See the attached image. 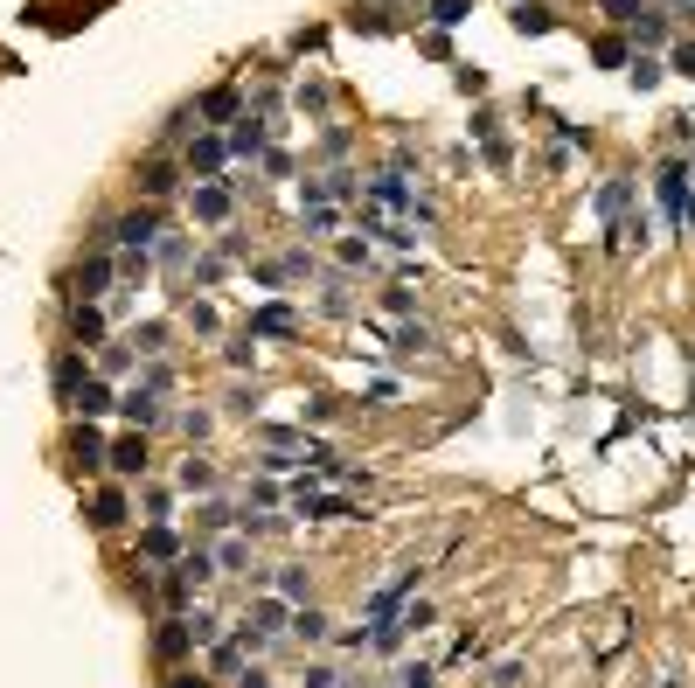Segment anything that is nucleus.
I'll return each mask as SVG.
<instances>
[{"mask_svg": "<svg viewBox=\"0 0 695 688\" xmlns=\"http://www.w3.org/2000/svg\"><path fill=\"white\" fill-rule=\"evenodd\" d=\"M515 28H522V35H550L556 14L543 7V0H522V7H515Z\"/></svg>", "mask_w": 695, "mask_h": 688, "instance_id": "nucleus-18", "label": "nucleus"}, {"mask_svg": "<svg viewBox=\"0 0 695 688\" xmlns=\"http://www.w3.org/2000/svg\"><path fill=\"white\" fill-rule=\"evenodd\" d=\"M167 688H209V675H167Z\"/></svg>", "mask_w": 695, "mask_h": 688, "instance_id": "nucleus-37", "label": "nucleus"}, {"mask_svg": "<svg viewBox=\"0 0 695 688\" xmlns=\"http://www.w3.org/2000/svg\"><path fill=\"white\" fill-rule=\"evenodd\" d=\"M195 216H202V223H223V216H230V188H209V181H202V188H195Z\"/></svg>", "mask_w": 695, "mask_h": 688, "instance_id": "nucleus-17", "label": "nucleus"}, {"mask_svg": "<svg viewBox=\"0 0 695 688\" xmlns=\"http://www.w3.org/2000/svg\"><path fill=\"white\" fill-rule=\"evenodd\" d=\"M70 404H77V417H105V411H119V397H112V383H105V376H84V390H77Z\"/></svg>", "mask_w": 695, "mask_h": 688, "instance_id": "nucleus-11", "label": "nucleus"}, {"mask_svg": "<svg viewBox=\"0 0 695 688\" xmlns=\"http://www.w3.org/2000/svg\"><path fill=\"white\" fill-rule=\"evenodd\" d=\"M383 306H390V313H411V306H417V292H411V285H404V278H397V285L383 292Z\"/></svg>", "mask_w": 695, "mask_h": 688, "instance_id": "nucleus-32", "label": "nucleus"}, {"mask_svg": "<svg viewBox=\"0 0 695 688\" xmlns=\"http://www.w3.org/2000/svg\"><path fill=\"white\" fill-rule=\"evenodd\" d=\"M188 647H195V626H188V619H160V633H153V654H160V661L174 668V661H181Z\"/></svg>", "mask_w": 695, "mask_h": 688, "instance_id": "nucleus-8", "label": "nucleus"}, {"mask_svg": "<svg viewBox=\"0 0 695 688\" xmlns=\"http://www.w3.org/2000/svg\"><path fill=\"white\" fill-rule=\"evenodd\" d=\"M230 153H237V160L265 153V119H237V126H230Z\"/></svg>", "mask_w": 695, "mask_h": 688, "instance_id": "nucleus-15", "label": "nucleus"}, {"mask_svg": "<svg viewBox=\"0 0 695 688\" xmlns=\"http://www.w3.org/2000/svg\"><path fill=\"white\" fill-rule=\"evenodd\" d=\"M292 501H299V515H306V522H348V515H362L348 494H320V487H306V480L292 487Z\"/></svg>", "mask_w": 695, "mask_h": 688, "instance_id": "nucleus-3", "label": "nucleus"}, {"mask_svg": "<svg viewBox=\"0 0 695 688\" xmlns=\"http://www.w3.org/2000/svg\"><path fill=\"white\" fill-rule=\"evenodd\" d=\"M105 452H112V445H105V431H98V424L84 417V424L70 431V459H77V466L91 473V466H105Z\"/></svg>", "mask_w": 695, "mask_h": 688, "instance_id": "nucleus-7", "label": "nucleus"}, {"mask_svg": "<svg viewBox=\"0 0 695 688\" xmlns=\"http://www.w3.org/2000/svg\"><path fill=\"white\" fill-rule=\"evenodd\" d=\"M105 278H112V258H91V265L77 272V292H84V299H98V292H105Z\"/></svg>", "mask_w": 695, "mask_h": 688, "instance_id": "nucleus-21", "label": "nucleus"}, {"mask_svg": "<svg viewBox=\"0 0 695 688\" xmlns=\"http://www.w3.org/2000/svg\"><path fill=\"white\" fill-rule=\"evenodd\" d=\"M272 584H278V598H306V570H278Z\"/></svg>", "mask_w": 695, "mask_h": 688, "instance_id": "nucleus-31", "label": "nucleus"}, {"mask_svg": "<svg viewBox=\"0 0 695 688\" xmlns=\"http://www.w3.org/2000/svg\"><path fill=\"white\" fill-rule=\"evenodd\" d=\"M633 42H668V21H661V14H640V21H633Z\"/></svg>", "mask_w": 695, "mask_h": 688, "instance_id": "nucleus-28", "label": "nucleus"}, {"mask_svg": "<svg viewBox=\"0 0 695 688\" xmlns=\"http://www.w3.org/2000/svg\"><path fill=\"white\" fill-rule=\"evenodd\" d=\"M626 195H633L626 181H605V188H598V216H619V209H626Z\"/></svg>", "mask_w": 695, "mask_h": 688, "instance_id": "nucleus-27", "label": "nucleus"}, {"mask_svg": "<svg viewBox=\"0 0 695 688\" xmlns=\"http://www.w3.org/2000/svg\"><path fill=\"white\" fill-rule=\"evenodd\" d=\"M244 556H251L244 543H223V550H216V577H223V570H244Z\"/></svg>", "mask_w": 695, "mask_h": 688, "instance_id": "nucleus-33", "label": "nucleus"}, {"mask_svg": "<svg viewBox=\"0 0 695 688\" xmlns=\"http://www.w3.org/2000/svg\"><path fill=\"white\" fill-rule=\"evenodd\" d=\"M181 487H216V466H209V459H188V466H181Z\"/></svg>", "mask_w": 695, "mask_h": 688, "instance_id": "nucleus-29", "label": "nucleus"}, {"mask_svg": "<svg viewBox=\"0 0 695 688\" xmlns=\"http://www.w3.org/2000/svg\"><path fill=\"white\" fill-rule=\"evenodd\" d=\"M591 56H598V63H605V70H619V63H633V56H626V42H619V35H605V42H591Z\"/></svg>", "mask_w": 695, "mask_h": 688, "instance_id": "nucleus-25", "label": "nucleus"}, {"mask_svg": "<svg viewBox=\"0 0 695 688\" xmlns=\"http://www.w3.org/2000/svg\"><path fill=\"white\" fill-rule=\"evenodd\" d=\"M626 77H633L640 91H654V84H661V63H654V56H633V63H626Z\"/></svg>", "mask_w": 695, "mask_h": 688, "instance_id": "nucleus-26", "label": "nucleus"}, {"mask_svg": "<svg viewBox=\"0 0 695 688\" xmlns=\"http://www.w3.org/2000/svg\"><path fill=\"white\" fill-rule=\"evenodd\" d=\"M139 195H146V202L174 195V167H167V160H146V167H139Z\"/></svg>", "mask_w": 695, "mask_h": 688, "instance_id": "nucleus-16", "label": "nucleus"}, {"mask_svg": "<svg viewBox=\"0 0 695 688\" xmlns=\"http://www.w3.org/2000/svg\"><path fill=\"white\" fill-rule=\"evenodd\" d=\"M466 14H473V0H431V21H438V28H459Z\"/></svg>", "mask_w": 695, "mask_h": 688, "instance_id": "nucleus-24", "label": "nucleus"}, {"mask_svg": "<svg viewBox=\"0 0 695 688\" xmlns=\"http://www.w3.org/2000/svg\"><path fill=\"white\" fill-rule=\"evenodd\" d=\"M251 626H258L265 640H272V633H285V605H278V598H258V605H251Z\"/></svg>", "mask_w": 695, "mask_h": 688, "instance_id": "nucleus-20", "label": "nucleus"}, {"mask_svg": "<svg viewBox=\"0 0 695 688\" xmlns=\"http://www.w3.org/2000/svg\"><path fill=\"white\" fill-rule=\"evenodd\" d=\"M188 584H195L188 570H167V577H160V598H167V605H181V598H188Z\"/></svg>", "mask_w": 695, "mask_h": 688, "instance_id": "nucleus-30", "label": "nucleus"}, {"mask_svg": "<svg viewBox=\"0 0 695 688\" xmlns=\"http://www.w3.org/2000/svg\"><path fill=\"white\" fill-rule=\"evenodd\" d=\"M112 244H126V251H153L160 244V209L146 202V209H126L119 223H112Z\"/></svg>", "mask_w": 695, "mask_h": 688, "instance_id": "nucleus-2", "label": "nucleus"}, {"mask_svg": "<svg viewBox=\"0 0 695 688\" xmlns=\"http://www.w3.org/2000/svg\"><path fill=\"white\" fill-rule=\"evenodd\" d=\"M119 411L133 417V424H153V417H160V404H153V390H139V383H133V390L119 397Z\"/></svg>", "mask_w": 695, "mask_h": 688, "instance_id": "nucleus-19", "label": "nucleus"}, {"mask_svg": "<svg viewBox=\"0 0 695 688\" xmlns=\"http://www.w3.org/2000/svg\"><path fill=\"white\" fill-rule=\"evenodd\" d=\"M362 209H376V216H424V202L404 188V174H376V181H362Z\"/></svg>", "mask_w": 695, "mask_h": 688, "instance_id": "nucleus-1", "label": "nucleus"}, {"mask_svg": "<svg viewBox=\"0 0 695 688\" xmlns=\"http://www.w3.org/2000/svg\"><path fill=\"white\" fill-rule=\"evenodd\" d=\"M70 341H84V348H98V341H105V313H98L91 299H77V306H70Z\"/></svg>", "mask_w": 695, "mask_h": 688, "instance_id": "nucleus-12", "label": "nucleus"}, {"mask_svg": "<svg viewBox=\"0 0 695 688\" xmlns=\"http://www.w3.org/2000/svg\"><path fill=\"white\" fill-rule=\"evenodd\" d=\"M292 633H299V640H327V612H313V605L292 612Z\"/></svg>", "mask_w": 695, "mask_h": 688, "instance_id": "nucleus-23", "label": "nucleus"}, {"mask_svg": "<svg viewBox=\"0 0 695 688\" xmlns=\"http://www.w3.org/2000/svg\"><path fill=\"white\" fill-rule=\"evenodd\" d=\"M661 209H668L675 223H689V167H682V160L661 167Z\"/></svg>", "mask_w": 695, "mask_h": 688, "instance_id": "nucleus-4", "label": "nucleus"}, {"mask_svg": "<svg viewBox=\"0 0 695 688\" xmlns=\"http://www.w3.org/2000/svg\"><path fill=\"white\" fill-rule=\"evenodd\" d=\"M675 70H682V77H695V42H682V49H675Z\"/></svg>", "mask_w": 695, "mask_h": 688, "instance_id": "nucleus-35", "label": "nucleus"}, {"mask_svg": "<svg viewBox=\"0 0 695 688\" xmlns=\"http://www.w3.org/2000/svg\"><path fill=\"white\" fill-rule=\"evenodd\" d=\"M292 327H299V313H292L285 299H272V306L251 313V341H258V334H292Z\"/></svg>", "mask_w": 695, "mask_h": 688, "instance_id": "nucleus-13", "label": "nucleus"}, {"mask_svg": "<svg viewBox=\"0 0 695 688\" xmlns=\"http://www.w3.org/2000/svg\"><path fill=\"white\" fill-rule=\"evenodd\" d=\"M174 550H181V543H174V529H167V522H153V529L139 536V556H174Z\"/></svg>", "mask_w": 695, "mask_h": 688, "instance_id": "nucleus-22", "label": "nucleus"}, {"mask_svg": "<svg viewBox=\"0 0 695 688\" xmlns=\"http://www.w3.org/2000/svg\"><path fill=\"white\" fill-rule=\"evenodd\" d=\"M105 466H112V473H119V480H139V473H146V438H119V445H112V452H105Z\"/></svg>", "mask_w": 695, "mask_h": 688, "instance_id": "nucleus-10", "label": "nucleus"}, {"mask_svg": "<svg viewBox=\"0 0 695 688\" xmlns=\"http://www.w3.org/2000/svg\"><path fill=\"white\" fill-rule=\"evenodd\" d=\"M126 362H133V355H126V348H98V369H105V376H119V369H126Z\"/></svg>", "mask_w": 695, "mask_h": 688, "instance_id": "nucleus-34", "label": "nucleus"}, {"mask_svg": "<svg viewBox=\"0 0 695 688\" xmlns=\"http://www.w3.org/2000/svg\"><path fill=\"white\" fill-rule=\"evenodd\" d=\"M306 688H334V668H306Z\"/></svg>", "mask_w": 695, "mask_h": 688, "instance_id": "nucleus-36", "label": "nucleus"}, {"mask_svg": "<svg viewBox=\"0 0 695 688\" xmlns=\"http://www.w3.org/2000/svg\"><path fill=\"white\" fill-rule=\"evenodd\" d=\"M84 376H91V362H84L77 348H63V355H56V369H49V383H56V397H63V404L84 390Z\"/></svg>", "mask_w": 695, "mask_h": 688, "instance_id": "nucleus-6", "label": "nucleus"}, {"mask_svg": "<svg viewBox=\"0 0 695 688\" xmlns=\"http://www.w3.org/2000/svg\"><path fill=\"white\" fill-rule=\"evenodd\" d=\"M223 153H230V139H223V133H195L181 160H188V174H216V167H223Z\"/></svg>", "mask_w": 695, "mask_h": 688, "instance_id": "nucleus-5", "label": "nucleus"}, {"mask_svg": "<svg viewBox=\"0 0 695 688\" xmlns=\"http://www.w3.org/2000/svg\"><path fill=\"white\" fill-rule=\"evenodd\" d=\"M119 522H126V494L119 487H98L91 494V529H119Z\"/></svg>", "mask_w": 695, "mask_h": 688, "instance_id": "nucleus-14", "label": "nucleus"}, {"mask_svg": "<svg viewBox=\"0 0 695 688\" xmlns=\"http://www.w3.org/2000/svg\"><path fill=\"white\" fill-rule=\"evenodd\" d=\"M195 119H202V126H237V119H244V112H237V91H230V84H216V91L195 105Z\"/></svg>", "mask_w": 695, "mask_h": 688, "instance_id": "nucleus-9", "label": "nucleus"}]
</instances>
